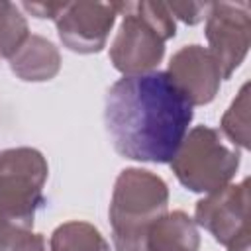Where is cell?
<instances>
[{
  "label": "cell",
  "instance_id": "16",
  "mask_svg": "<svg viewBox=\"0 0 251 251\" xmlns=\"http://www.w3.org/2000/svg\"><path fill=\"white\" fill-rule=\"evenodd\" d=\"M8 251H47L45 237L41 233H35L31 229L24 227V229H20V233L16 235V239Z\"/></svg>",
  "mask_w": 251,
  "mask_h": 251
},
{
  "label": "cell",
  "instance_id": "19",
  "mask_svg": "<svg viewBox=\"0 0 251 251\" xmlns=\"http://www.w3.org/2000/svg\"><path fill=\"white\" fill-rule=\"evenodd\" d=\"M227 251H249V237L247 239H241V241H237L233 245H229Z\"/></svg>",
  "mask_w": 251,
  "mask_h": 251
},
{
  "label": "cell",
  "instance_id": "13",
  "mask_svg": "<svg viewBox=\"0 0 251 251\" xmlns=\"http://www.w3.org/2000/svg\"><path fill=\"white\" fill-rule=\"evenodd\" d=\"M220 129L229 145L249 149V82H245L231 100L229 108L222 116Z\"/></svg>",
  "mask_w": 251,
  "mask_h": 251
},
{
  "label": "cell",
  "instance_id": "2",
  "mask_svg": "<svg viewBox=\"0 0 251 251\" xmlns=\"http://www.w3.org/2000/svg\"><path fill=\"white\" fill-rule=\"evenodd\" d=\"M169 212L167 182L139 167L120 171L110 198V226L116 251H147L151 224Z\"/></svg>",
  "mask_w": 251,
  "mask_h": 251
},
{
  "label": "cell",
  "instance_id": "8",
  "mask_svg": "<svg viewBox=\"0 0 251 251\" xmlns=\"http://www.w3.org/2000/svg\"><path fill=\"white\" fill-rule=\"evenodd\" d=\"M118 16L120 2H67L55 18L57 35L73 53H100Z\"/></svg>",
  "mask_w": 251,
  "mask_h": 251
},
{
  "label": "cell",
  "instance_id": "15",
  "mask_svg": "<svg viewBox=\"0 0 251 251\" xmlns=\"http://www.w3.org/2000/svg\"><path fill=\"white\" fill-rule=\"evenodd\" d=\"M210 2H167L173 18H178L186 25H196L206 18Z\"/></svg>",
  "mask_w": 251,
  "mask_h": 251
},
{
  "label": "cell",
  "instance_id": "12",
  "mask_svg": "<svg viewBox=\"0 0 251 251\" xmlns=\"http://www.w3.org/2000/svg\"><path fill=\"white\" fill-rule=\"evenodd\" d=\"M49 251H110V243L94 224L71 220L53 229Z\"/></svg>",
  "mask_w": 251,
  "mask_h": 251
},
{
  "label": "cell",
  "instance_id": "6",
  "mask_svg": "<svg viewBox=\"0 0 251 251\" xmlns=\"http://www.w3.org/2000/svg\"><path fill=\"white\" fill-rule=\"evenodd\" d=\"M204 35L208 49L216 57L222 80H229L241 67L251 41V4L249 2H210L206 12Z\"/></svg>",
  "mask_w": 251,
  "mask_h": 251
},
{
  "label": "cell",
  "instance_id": "3",
  "mask_svg": "<svg viewBox=\"0 0 251 251\" xmlns=\"http://www.w3.org/2000/svg\"><path fill=\"white\" fill-rule=\"evenodd\" d=\"M122 24L110 45V61L124 76L151 73L165 57V43L176 35L167 2H120Z\"/></svg>",
  "mask_w": 251,
  "mask_h": 251
},
{
  "label": "cell",
  "instance_id": "7",
  "mask_svg": "<svg viewBox=\"0 0 251 251\" xmlns=\"http://www.w3.org/2000/svg\"><path fill=\"white\" fill-rule=\"evenodd\" d=\"M249 178L227 184L196 202L194 224L204 227L220 245H233L249 237Z\"/></svg>",
  "mask_w": 251,
  "mask_h": 251
},
{
  "label": "cell",
  "instance_id": "5",
  "mask_svg": "<svg viewBox=\"0 0 251 251\" xmlns=\"http://www.w3.org/2000/svg\"><path fill=\"white\" fill-rule=\"evenodd\" d=\"M49 165L33 147L0 151V216L22 227H33L39 208L45 204Z\"/></svg>",
  "mask_w": 251,
  "mask_h": 251
},
{
  "label": "cell",
  "instance_id": "17",
  "mask_svg": "<svg viewBox=\"0 0 251 251\" xmlns=\"http://www.w3.org/2000/svg\"><path fill=\"white\" fill-rule=\"evenodd\" d=\"M67 2H22V8L39 20H55Z\"/></svg>",
  "mask_w": 251,
  "mask_h": 251
},
{
  "label": "cell",
  "instance_id": "1",
  "mask_svg": "<svg viewBox=\"0 0 251 251\" xmlns=\"http://www.w3.org/2000/svg\"><path fill=\"white\" fill-rule=\"evenodd\" d=\"M194 118L190 102L165 71L122 76L104 96V126L118 155L169 163Z\"/></svg>",
  "mask_w": 251,
  "mask_h": 251
},
{
  "label": "cell",
  "instance_id": "4",
  "mask_svg": "<svg viewBox=\"0 0 251 251\" xmlns=\"http://www.w3.org/2000/svg\"><path fill=\"white\" fill-rule=\"evenodd\" d=\"M169 165L184 188L210 194L231 184L241 165V153L226 141L220 129L202 124L186 131Z\"/></svg>",
  "mask_w": 251,
  "mask_h": 251
},
{
  "label": "cell",
  "instance_id": "9",
  "mask_svg": "<svg viewBox=\"0 0 251 251\" xmlns=\"http://www.w3.org/2000/svg\"><path fill=\"white\" fill-rule=\"evenodd\" d=\"M190 106H206L220 92L222 73L216 57L204 45H182L169 59L165 71Z\"/></svg>",
  "mask_w": 251,
  "mask_h": 251
},
{
  "label": "cell",
  "instance_id": "11",
  "mask_svg": "<svg viewBox=\"0 0 251 251\" xmlns=\"http://www.w3.org/2000/svg\"><path fill=\"white\" fill-rule=\"evenodd\" d=\"M145 247L147 251H198V226L182 210L167 212L151 224Z\"/></svg>",
  "mask_w": 251,
  "mask_h": 251
},
{
  "label": "cell",
  "instance_id": "14",
  "mask_svg": "<svg viewBox=\"0 0 251 251\" xmlns=\"http://www.w3.org/2000/svg\"><path fill=\"white\" fill-rule=\"evenodd\" d=\"M29 35V25L20 6L0 0V57L10 59Z\"/></svg>",
  "mask_w": 251,
  "mask_h": 251
},
{
  "label": "cell",
  "instance_id": "18",
  "mask_svg": "<svg viewBox=\"0 0 251 251\" xmlns=\"http://www.w3.org/2000/svg\"><path fill=\"white\" fill-rule=\"evenodd\" d=\"M20 229H24V227L22 226H16L10 220H6V218L0 216V251H8L10 249V245L14 243L16 235L20 233Z\"/></svg>",
  "mask_w": 251,
  "mask_h": 251
},
{
  "label": "cell",
  "instance_id": "10",
  "mask_svg": "<svg viewBox=\"0 0 251 251\" xmlns=\"http://www.w3.org/2000/svg\"><path fill=\"white\" fill-rule=\"evenodd\" d=\"M12 73L25 82H47L61 71V53L53 41L31 33L27 41L8 59Z\"/></svg>",
  "mask_w": 251,
  "mask_h": 251
}]
</instances>
